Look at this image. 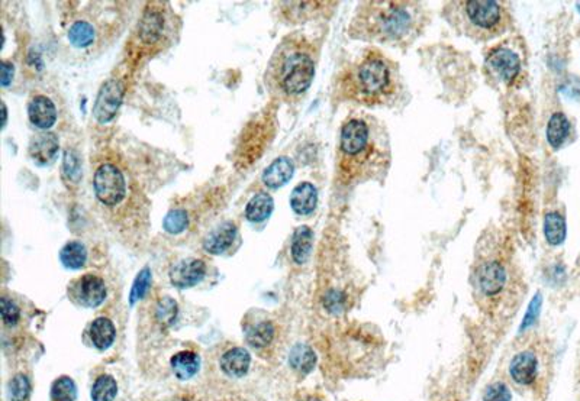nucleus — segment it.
I'll return each instance as SVG.
<instances>
[{
    "label": "nucleus",
    "mask_w": 580,
    "mask_h": 401,
    "mask_svg": "<svg viewBox=\"0 0 580 401\" xmlns=\"http://www.w3.org/2000/svg\"><path fill=\"white\" fill-rule=\"evenodd\" d=\"M219 365L222 371L228 377L232 378H241L244 377L251 365V355L250 352L244 348H232L225 352L221 357Z\"/></svg>",
    "instance_id": "obj_16"
},
{
    "label": "nucleus",
    "mask_w": 580,
    "mask_h": 401,
    "mask_svg": "<svg viewBox=\"0 0 580 401\" xmlns=\"http://www.w3.org/2000/svg\"><path fill=\"white\" fill-rule=\"evenodd\" d=\"M509 375L520 386H531L538 375V358L531 350H521L509 362Z\"/></svg>",
    "instance_id": "obj_12"
},
{
    "label": "nucleus",
    "mask_w": 580,
    "mask_h": 401,
    "mask_svg": "<svg viewBox=\"0 0 580 401\" xmlns=\"http://www.w3.org/2000/svg\"><path fill=\"white\" fill-rule=\"evenodd\" d=\"M237 238V226L232 222H223L216 229L206 236L203 240V248L212 255H221L228 251Z\"/></svg>",
    "instance_id": "obj_15"
},
{
    "label": "nucleus",
    "mask_w": 580,
    "mask_h": 401,
    "mask_svg": "<svg viewBox=\"0 0 580 401\" xmlns=\"http://www.w3.org/2000/svg\"><path fill=\"white\" fill-rule=\"evenodd\" d=\"M106 285L105 281L93 274H87L77 280L73 288V297L74 300L83 308L94 309L101 306V304L106 298Z\"/></svg>",
    "instance_id": "obj_10"
},
{
    "label": "nucleus",
    "mask_w": 580,
    "mask_h": 401,
    "mask_svg": "<svg viewBox=\"0 0 580 401\" xmlns=\"http://www.w3.org/2000/svg\"><path fill=\"white\" fill-rule=\"evenodd\" d=\"M6 118H8V112H6V106H5V103H3V127H5V125H6Z\"/></svg>",
    "instance_id": "obj_43"
},
{
    "label": "nucleus",
    "mask_w": 580,
    "mask_h": 401,
    "mask_svg": "<svg viewBox=\"0 0 580 401\" xmlns=\"http://www.w3.org/2000/svg\"><path fill=\"white\" fill-rule=\"evenodd\" d=\"M125 89L118 80H108L99 90L93 107V115L99 123H108L114 119L123 100Z\"/></svg>",
    "instance_id": "obj_9"
},
{
    "label": "nucleus",
    "mask_w": 580,
    "mask_h": 401,
    "mask_svg": "<svg viewBox=\"0 0 580 401\" xmlns=\"http://www.w3.org/2000/svg\"><path fill=\"white\" fill-rule=\"evenodd\" d=\"M117 329L108 317H98L90 325V339L99 350H106L115 342Z\"/></svg>",
    "instance_id": "obj_21"
},
{
    "label": "nucleus",
    "mask_w": 580,
    "mask_h": 401,
    "mask_svg": "<svg viewBox=\"0 0 580 401\" xmlns=\"http://www.w3.org/2000/svg\"><path fill=\"white\" fill-rule=\"evenodd\" d=\"M118 394V384L114 377L101 375L92 387V401H114Z\"/></svg>",
    "instance_id": "obj_29"
},
{
    "label": "nucleus",
    "mask_w": 580,
    "mask_h": 401,
    "mask_svg": "<svg viewBox=\"0 0 580 401\" xmlns=\"http://www.w3.org/2000/svg\"><path fill=\"white\" fill-rule=\"evenodd\" d=\"M275 208V202L268 193H259L255 195L246 207V216L250 222L260 223L270 217Z\"/></svg>",
    "instance_id": "obj_23"
},
{
    "label": "nucleus",
    "mask_w": 580,
    "mask_h": 401,
    "mask_svg": "<svg viewBox=\"0 0 580 401\" xmlns=\"http://www.w3.org/2000/svg\"><path fill=\"white\" fill-rule=\"evenodd\" d=\"M28 116L40 130H50L57 121L56 105L46 96H37L28 106Z\"/></svg>",
    "instance_id": "obj_14"
},
{
    "label": "nucleus",
    "mask_w": 580,
    "mask_h": 401,
    "mask_svg": "<svg viewBox=\"0 0 580 401\" xmlns=\"http://www.w3.org/2000/svg\"><path fill=\"white\" fill-rule=\"evenodd\" d=\"M481 401H512V391L502 381H496L483 393Z\"/></svg>",
    "instance_id": "obj_37"
},
{
    "label": "nucleus",
    "mask_w": 580,
    "mask_h": 401,
    "mask_svg": "<svg viewBox=\"0 0 580 401\" xmlns=\"http://www.w3.org/2000/svg\"><path fill=\"white\" fill-rule=\"evenodd\" d=\"M69 39L77 48H86L94 41V29L85 21L76 22L69 30Z\"/></svg>",
    "instance_id": "obj_30"
},
{
    "label": "nucleus",
    "mask_w": 580,
    "mask_h": 401,
    "mask_svg": "<svg viewBox=\"0 0 580 401\" xmlns=\"http://www.w3.org/2000/svg\"><path fill=\"white\" fill-rule=\"evenodd\" d=\"M151 269L148 267H145L139 271V274L137 276L133 288H131V294H130V303L135 304L137 301L142 300L145 296H147L150 287H151Z\"/></svg>",
    "instance_id": "obj_33"
},
{
    "label": "nucleus",
    "mask_w": 580,
    "mask_h": 401,
    "mask_svg": "<svg viewBox=\"0 0 580 401\" xmlns=\"http://www.w3.org/2000/svg\"><path fill=\"white\" fill-rule=\"evenodd\" d=\"M521 58L506 46H496L486 58V69L506 86H512L521 73Z\"/></svg>",
    "instance_id": "obj_8"
},
{
    "label": "nucleus",
    "mask_w": 580,
    "mask_h": 401,
    "mask_svg": "<svg viewBox=\"0 0 580 401\" xmlns=\"http://www.w3.org/2000/svg\"><path fill=\"white\" fill-rule=\"evenodd\" d=\"M170 364H171V370L174 375L182 381H186L198 374L201 368V358L198 354H195V352L183 350V352H179V354H176L171 358Z\"/></svg>",
    "instance_id": "obj_20"
},
{
    "label": "nucleus",
    "mask_w": 580,
    "mask_h": 401,
    "mask_svg": "<svg viewBox=\"0 0 580 401\" xmlns=\"http://www.w3.org/2000/svg\"><path fill=\"white\" fill-rule=\"evenodd\" d=\"M324 306L331 313H340L346 308V296L338 290H331L324 297Z\"/></svg>",
    "instance_id": "obj_40"
},
{
    "label": "nucleus",
    "mask_w": 580,
    "mask_h": 401,
    "mask_svg": "<svg viewBox=\"0 0 580 401\" xmlns=\"http://www.w3.org/2000/svg\"><path fill=\"white\" fill-rule=\"evenodd\" d=\"M295 166L287 157L276 158L263 172V181L268 188H280L293 177Z\"/></svg>",
    "instance_id": "obj_17"
},
{
    "label": "nucleus",
    "mask_w": 580,
    "mask_h": 401,
    "mask_svg": "<svg viewBox=\"0 0 580 401\" xmlns=\"http://www.w3.org/2000/svg\"><path fill=\"white\" fill-rule=\"evenodd\" d=\"M187 224H189L187 213L183 211V208H174V211L169 212L167 216L164 217L163 228L166 232L171 235H177V233H182L187 228Z\"/></svg>",
    "instance_id": "obj_34"
},
{
    "label": "nucleus",
    "mask_w": 580,
    "mask_h": 401,
    "mask_svg": "<svg viewBox=\"0 0 580 401\" xmlns=\"http://www.w3.org/2000/svg\"><path fill=\"white\" fill-rule=\"evenodd\" d=\"M275 326L268 320L260 322L247 330V342L254 348H266L275 339Z\"/></svg>",
    "instance_id": "obj_28"
},
{
    "label": "nucleus",
    "mask_w": 580,
    "mask_h": 401,
    "mask_svg": "<svg viewBox=\"0 0 580 401\" xmlns=\"http://www.w3.org/2000/svg\"><path fill=\"white\" fill-rule=\"evenodd\" d=\"M31 394L29 378L24 374L15 375L9 384V398L10 401H26Z\"/></svg>",
    "instance_id": "obj_36"
},
{
    "label": "nucleus",
    "mask_w": 580,
    "mask_h": 401,
    "mask_svg": "<svg viewBox=\"0 0 580 401\" xmlns=\"http://www.w3.org/2000/svg\"><path fill=\"white\" fill-rule=\"evenodd\" d=\"M544 235L553 247L561 245L566 239V220L560 213L552 212L544 219Z\"/></svg>",
    "instance_id": "obj_26"
},
{
    "label": "nucleus",
    "mask_w": 580,
    "mask_h": 401,
    "mask_svg": "<svg viewBox=\"0 0 580 401\" xmlns=\"http://www.w3.org/2000/svg\"><path fill=\"white\" fill-rule=\"evenodd\" d=\"M314 247V232L309 226H299L293 236L292 245H290V252H292V260L298 265H303L309 260L311 252Z\"/></svg>",
    "instance_id": "obj_19"
},
{
    "label": "nucleus",
    "mask_w": 580,
    "mask_h": 401,
    "mask_svg": "<svg viewBox=\"0 0 580 401\" xmlns=\"http://www.w3.org/2000/svg\"><path fill=\"white\" fill-rule=\"evenodd\" d=\"M206 272V265L202 260L186 258L176 262L170 269V281L177 288H189L199 284Z\"/></svg>",
    "instance_id": "obj_11"
},
{
    "label": "nucleus",
    "mask_w": 580,
    "mask_h": 401,
    "mask_svg": "<svg viewBox=\"0 0 580 401\" xmlns=\"http://www.w3.org/2000/svg\"><path fill=\"white\" fill-rule=\"evenodd\" d=\"M0 312H2L3 323L6 326H15L21 319V310L16 306V303L8 297H3L0 301Z\"/></svg>",
    "instance_id": "obj_39"
},
{
    "label": "nucleus",
    "mask_w": 580,
    "mask_h": 401,
    "mask_svg": "<svg viewBox=\"0 0 580 401\" xmlns=\"http://www.w3.org/2000/svg\"><path fill=\"white\" fill-rule=\"evenodd\" d=\"M340 90L348 100L376 107L395 105L404 84L395 61L377 50H368L343 73Z\"/></svg>",
    "instance_id": "obj_3"
},
{
    "label": "nucleus",
    "mask_w": 580,
    "mask_h": 401,
    "mask_svg": "<svg viewBox=\"0 0 580 401\" xmlns=\"http://www.w3.org/2000/svg\"><path fill=\"white\" fill-rule=\"evenodd\" d=\"M425 24V9L418 2H364L352 18L350 35L391 46L411 45Z\"/></svg>",
    "instance_id": "obj_2"
},
{
    "label": "nucleus",
    "mask_w": 580,
    "mask_h": 401,
    "mask_svg": "<svg viewBox=\"0 0 580 401\" xmlns=\"http://www.w3.org/2000/svg\"><path fill=\"white\" fill-rule=\"evenodd\" d=\"M94 193L106 206L119 204L126 195V183L121 170L112 164H103L94 174Z\"/></svg>",
    "instance_id": "obj_6"
},
{
    "label": "nucleus",
    "mask_w": 580,
    "mask_h": 401,
    "mask_svg": "<svg viewBox=\"0 0 580 401\" xmlns=\"http://www.w3.org/2000/svg\"><path fill=\"white\" fill-rule=\"evenodd\" d=\"M177 312H179L177 303L171 297H163L155 306V320L163 328H169L176 322Z\"/></svg>",
    "instance_id": "obj_31"
},
{
    "label": "nucleus",
    "mask_w": 580,
    "mask_h": 401,
    "mask_svg": "<svg viewBox=\"0 0 580 401\" xmlns=\"http://www.w3.org/2000/svg\"><path fill=\"white\" fill-rule=\"evenodd\" d=\"M302 401H324L322 398H319V397H316V395H309V397H306L305 400H302Z\"/></svg>",
    "instance_id": "obj_42"
},
{
    "label": "nucleus",
    "mask_w": 580,
    "mask_h": 401,
    "mask_svg": "<svg viewBox=\"0 0 580 401\" xmlns=\"http://www.w3.org/2000/svg\"><path fill=\"white\" fill-rule=\"evenodd\" d=\"M569 132H570L569 119L566 118L565 114L557 112V114H554L550 118L549 125H547V141H549V143L553 148H560L563 143H565L566 138L569 136Z\"/></svg>",
    "instance_id": "obj_24"
},
{
    "label": "nucleus",
    "mask_w": 580,
    "mask_h": 401,
    "mask_svg": "<svg viewBox=\"0 0 580 401\" xmlns=\"http://www.w3.org/2000/svg\"><path fill=\"white\" fill-rule=\"evenodd\" d=\"M316 361L315 350L309 345L298 344L289 352V365L303 375L314 371Z\"/></svg>",
    "instance_id": "obj_22"
},
{
    "label": "nucleus",
    "mask_w": 580,
    "mask_h": 401,
    "mask_svg": "<svg viewBox=\"0 0 580 401\" xmlns=\"http://www.w3.org/2000/svg\"><path fill=\"white\" fill-rule=\"evenodd\" d=\"M62 174L71 183H78L80 177H82V164H80L78 155L74 151L69 150L64 152Z\"/></svg>",
    "instance_id": "obj_35"
},
{
    "label": "nucleus",
    "mask_w": 580,
    "mask_h": 401,
    "mask_svg": "<svg viewBox=\"0 0 580 401\" xmlns=\"http://www.w3.org/2000/svg\"><path fill=\"white\" fill-rule=\"evenodd\" d=\"M13 73H15L13 64L3 62L2 64V77H0V84H2L3 87H8L13 80Z\"/></svg>",
    "instance_id": "obj_41"
},
{
    "label": "nucleus",
    "mask_w": 580,
    "mask_h": 401,
    "mask_svg": "<svg viewBox=\"0 0 580 401\" xmlns=\"http://www.w3.org/2000/svg\"><path fill=\"white\" fill-rule=\"evenodd\" d=\"M448 8V21L466 37L475 41H489L505 34L512 16L505 3L495 0L453 2Z\"/></svg>",
    "instance_id": "obj_4"
},
{
    "label": "nucleus",
    "mask_w": 580,
    "mask_h": 401,
    "mask_svg": "<svg viewBox=\"0 0 580 401\" xmlns=\"http://www.w3.org/2000/svg\"><path fill=\"white\" fill-rule=\"evenodd\" d=\"M315 77V58L311 46L303 41L289 42L276 69V80L280 90L287 96H299L308 90Z\"/></svg>",
    "instance_id": "obj_5"
},
{
    "label": "nucleus",
    "mask_w": 580,
    "mask_h": 401,
    "mask_svg": "<svg viewBox=\"0 0 580 401\" xmlns=\"http://www.w3.org/2000/svg\"><path fill=\"white\" fill-rule=\"evenodd\" d=\"M389 139L382 123L360 115L350 118L341 127L340 171L344 184L366 183L388 171Z\"/></svg>",
    "instance_id": "obj_1"
},
{
    "label": "nucleus",
    "mask_w": 580,
    "mask_h": 401,
    "mask_svg": "<svg viewBox=\"0 0 580 401\" xmlns=\"http://www.w3.org/2000/svg\"><path fill=\"white\" fill-rule=\"evenodd\" d=\"M541 304H543V298H541V294L538 293V294L534 296V298L531 300L529 304H528L527 313H525L522 322H521V326H520V333H524L531 326H534L537 323V319H538L540 312H541Z\"/></svg>",
    "instance_id": "obj_38"
},
{
    "label": "nucleus",
    "mask_w": 580,
    "mask_h": 401,
    "mask_svg": "<svg viewBox=\"0 0 580 401\" xmlns=\"http://www.w3.org/2000/svg\"><path fill=\"white\" fill-rule=\"evenodd\" d=\"M508 284V271L506 267L497 260L481 262L476 271V285L479 293L486 297L493 298L501 296Z\"/></svg>",
    "instance_id": "obj_7"
},
{
    "label": "nucleus",
    "mask_w": 580,
    "mask_h": 401,
    "mask_svg": "<svg viewBox=\"0 0 580 401\" xmlns=\"http://www.w3.org/2000/svg\"><path fill=\"white\" fill-rule=\"evenodd\" d=\"M318 203V191L311 183L298 184L290 196V206L298 215H311Z\"/></svg>",
    "instance_id": "obj_18"
},
{
    "label": "nucleus",
    "mask_w": 580,
    "mask_h": 401,
    "mask_svg": "<svg viewBox=\"0 0 580 401\" xmlns=\"http://www.w3.org/2000/svg\"><path fill=\"white\" fill-rule=\"evenodd\" d=\"M60 150V142L56 134L41 132L29 142V155L38 166L51 164Z\"/></svg>",
    "instance_id": "obj_13"
},
{
    "label": "nucleus",
    "mask_w": 580,
    "mask_h": 401,
    "mask_svg": "<svg viewBox=\"0 0 580 401\" xmlns=\"http://www.w3.org/2000/svg\"><path fill=\"white\" fill-rule=\"evenodd\" d=\"M77 397L76 382L70 377H60L51 387V398L54 401H74Z\"/></svg>",
    "instance_id": "obj_32"
},
{
    "label": "nucleus",
    "mask_w": 580,
    "mask_h": 401,
    "mask_svg": "<svg viewBox=\"0 0 580 401\" xmlns=\"http://www.w3.org/2000/svg\"><path fill=\"white\" fill-rule=\"evenodd\" d=\"M60 260L62 265L69 269H80L85 267L87 261L86 247L82 242L73 240V242L64 245V248L60 252Z\"/></svg>",
    "instance_id": "obj_27"
},
{
    "label": "nucleus",
    "mask_w": 580,
    "mask_h": 401,
    "mask_svg": "<svg viewBox=\"0 0 580 401\" xmlns=\"http://www.w3.org/2000/svg\"><path fill=\"white\" fill-rule=\"evenodd\" d=\"M163 26H164V19H163V16H161V13L157 10L148 9L144 13L141 25H139L141 39L148 44L155 42L161 35Z\"/></svg>",
    "instance_id": "obj_25"
}]
</instances>
